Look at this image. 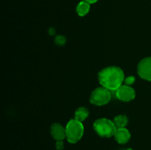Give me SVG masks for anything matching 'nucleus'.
Masks as SVG:
<instances>
[{"instance_id":"obj_1","label":"nucleus","mask_w":151,"mask_h":150,"mask_svg":"<svg viewBox=\"0 0 151 150\" xmlns=\"http://www.w3.org/2000/svg\"><path fill=\"white\" fill-rule=\"evenodd\" d=\"M98 80L101 86L110 91H116L125 80V74L119 67L109 66L99 72Z\"/></svg>"},{"instance_id":"obj_2","label":"nucleus","mask_w":151,"mask_h":150,"mask_svg":"<svg viewBox=\"0 0 151 150\" xmlns=\"http://www.w3.org/2000/svg\"><path fill=\"white\" fill-rule=\"evenodd\" d=\"M66 139L71 144H76L84 134V126L82 122L71 119L66 126Z\"/></svg>"},{"instance_id":"obj_3","label":"nucleus","mask_w":151,"mask_h":150,"mask_svg":"<svg viewBox=\"0 0 151 150\" xmlns=\"http://www.w3.org/2000/svg\"><path fill=\"white\" fill-rule=\"evenodd\" d=\"M93 127L95 132L103 138H111L114 136L117 129L114 121L106 118L97 119L94 122Z\"/></svg>"},{"instance_id":"obj_4","label":"nucleus","mask_w":151,"mask_h":150,"mask_svg":"<svg viewBox=\"0 0 151 150\" xmlns=\"http://www.w3.org/2000/svg\"><path fill=\"white\" fill-rule=\"evenodd\" d=\"M111 99L110 90L105 87H98L92 91L90 96V102L97 106H103L107 104Z\"/></svg>"},{"instance_id":"obj_5","label":"nucleus","mask_w":151,"mask_h":150,"mask_svg":"<svg viewBox=\"0 0 151 150\" xmlns=\"http://www.w3.org/2000/svg\"><path fill=\"white\" fill-rule=\"evenodd\" d=\"M137 73L142 79L151 81V57H145L139 63Z\"/></svg>"},{"instance_id":"obj_6","label":"nucleus","mask_w":151,"mask_h":150,"mask_svg":"<svg viewBox=\"0 0 151 150\" xmlns=\"http://www.w3.org/2000/svg\"><path fill=\"white\" fill-rule=\"evenodd\" d=\"M116 96L118 99L122 101H131L136 96V91L132 87L127 85H122L116 90Z\"/></svg>"},{"instance_id":"obj_7","label":"nucleus","mask_w":151,"mask_h":150,"mask_svg":"<svg viewBox=\"0 0 151 150\" xmlns=\"http://www.w3.org/2000/svg\"><path fill=\"white\" fill-rule=\"evenodd\" d=\"M50 133L52 136L56 141H63L66 138V127H63L58 123H54L50 128Z\"/></svg>"},{"instance_id":"obj_8","label":"nucleus","mask_w":151,"mask_h":150,"mask_svg":"<svg viewBox=\"0 0 151 150\" xmlns=\"http://www.w3.org/2000/svg\"><path fill=\"white\" fill-rule=\"evenodd\" d=\"M114 136L116 142L120 144H125L130 141L131 135L130 131L125 127H124L117 128Z\"/></svg>"},{"instance_id":"obj_9","label":"nucleus","mask_w":151,"mask_h":150,"mask_svg":"<svg viewBox=\"0 0 151 150\" xmlns=\"http://www.w3.org/2000/svg\"><path fill=\"white\" fill-rule=\"evenodd\" d=\"M89 115V110L85 107H81L77 109L75 113V119L78 121L83 122L88 118Z\"/></svg>"},{"instance_id":"obj_10","label":"nucleus","mask_w":151,"mask_h":150,"mask_svg":"<svg viewBox=\"0 0 151 150\" xmlns=\"http://www.w3.org/2000/svg\"><path fill=\"white\" fill-rule=\"evenodd\" d=\"M90 10V4L85 1H82L78 4L76 8L77 13L80 16H84L88 13Z\"/></svg>"},{"instance_id":"obj_11","label":"nucleus","mask_w":151,"mask_h":150,"mask_svg":"<svg viewBox=\"0 0 151 150\" xmlns=\"http://www.w3.org/2000/svg\"><path fill=\"white\" fill-rule=\"evenodd\" d=\"M113 121L116 128H124L128 124V119L125 115H119L115 116Z\"/></svg>"},{"instance_id":"obj_12","label":"nucleus","mask_w":151,"mask_h":150,"mask_svg":"<svg viewBox=\"0 0 151 150\" xmlns=\"http://www.w3.org/2000/svg\"><path fill=\"white\" fill-rule=\"evenodd\" d=\"M124 81H125V84H126L127 85H131V84H133L134 82V81H135V78H134V76H128V77H127Z\"/></svg>"},{"instance_id":"obj_13","label":"nucleus","mask_w":151,"mask_h":150,"mask_svg":"<svg viewBox=\"0 0 151 150\" xmlns=\"http://www.w3.org/2000/svg\"><path fill=\"white\" fill-rule=\"evenodd\" d=\"M65 41H66V38H63V36L60 35V36H58L55 38V42L57 43V44L58 45H62L63 44H64Z\"/></svg>"},{"instance_id":"obj_14","label":"nucleus","mask_w":151,"mask_h":150,"mask_svg":"<svg viewBox=\"0 0 151 150\" xmlns=\"http://www.w3.org/2000/svg\"><path fill=\"white\" fill-rule=\"evenodd\" d=\"M56 148L58 150H62L63 149V141H58L56 142Z\"/></svg>"},{"instance_id":"obj_15","label":"nucleus","mask_w":151,"mask_h":150,"mask_svg":"<svg viewBox=\"0 0 151 150\" xmlns=\"http://www.w3.org/2000/svg\"><path fill=\"white\" fill-rule=\"evenodd\" d=\"M83 1H86V2L89 3V4H94V3H96L97 1H98L99 0H83Z\"/></svg>"},{"instance_id":"obj_16","label":"nucleus","mask_w":151,"mask_h":150,"mask_svg":"<svg viewBox=\"0 0 151 150\" xmlns=\"http://www.w3.org/2000/svg\"><path fill=\"white\" fill-rule=\"evenodd\" d=\"M127 150H132V149H127Z\"/></svg>"}]
</instances>
